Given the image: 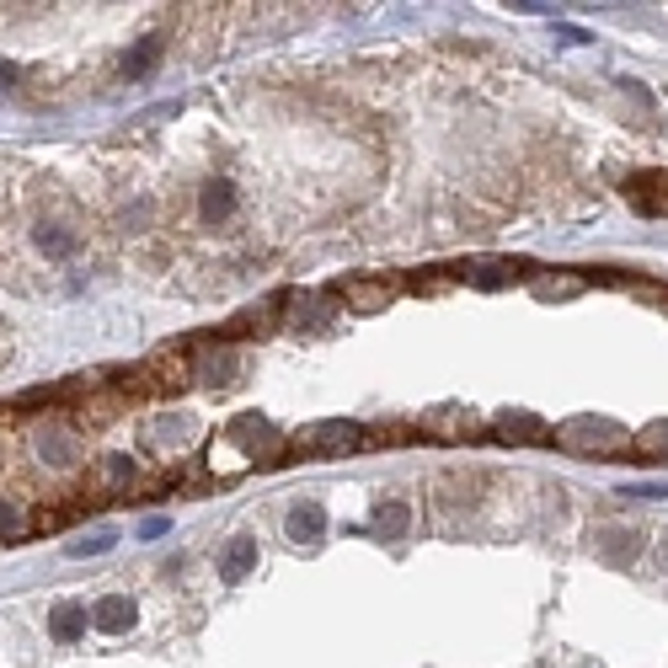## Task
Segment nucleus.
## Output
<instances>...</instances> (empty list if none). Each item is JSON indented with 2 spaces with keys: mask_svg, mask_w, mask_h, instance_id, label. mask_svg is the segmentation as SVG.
Returning <instances> with one entry per match:
<instances>
[{
  "mask_svg": "<svg viewBox=\"0 0 668 668\" xmlns=\"http://www.w3.org/2000/svg\"><path fill=\"white\" fill-rule=\"evenodd\" d=\"M38 246H43V257H75V236L65 225H38Z\"/></svg>",
  "mask_w": 668,
  "mask_h": 668,
  "instance_id": "nucleus-16",
  "label": "nucleus"
},
{
  "mask_svg": "<svg viewBox=\"0 0 668 668\" xmlns=\"http://www.w3.org/2000/svg\"><path fill=\"white\" fill-rule=\"evenodd\" d=\"M97 481H102L107 492H118L123 481H134V460L129 455H102L97 460Z\"/></svg>",
  "mask_w": 668,
  "mask_h": 668,
  "instance_id": "nucleus-15",
  "label": "nucleus"
},
{
  "mask_svg": "<svg viewBox=\"0 0 668 668\" xmlns=\"http://www.w3.org/2000/svg\"><path fill=\"white\" fill-rule=\"evenodd\" d=\"M150 380H155V396H182L193 385V364H188V353H155L150 359Z\"/></svg>",
  "mask_w": 668,
  "mask_h": 668,
  "instance_id": "nucleus-6",
  "label": "nucleus"
},
{
  "mask_svg": "<svg viewBox=\"0 0 668 668\" xmlns=\"http://www.w3.org/2000/svg\"><path fill=\"white\" fill-rule=\"evenodd\" d=\"M278 460H284V439H278L273 423H268V417H257V412L236 417L225 439H214V449H209L214 481L241 476V471H252V465H278Z\"/></svg>",
  "mask_w": 668,
  "mask_h": 668,
  "instance_id": "nucleus-1",
  "label": "nucleus"
},
{
  "mask_svg": "<svg viewBox=\"0 0 668 668\" xmlns=\"http://www.w3.org/2000/svg\"><path fill=\"white\" fill-rule=\"evenodd\" d=\"M0 535H6V540L22 535V524H17V514H11V508H0Z\"/></svg>",
  "mask_w": 668,
  "mask_h": 668,
  "instance_id": "nucleus-25",
  "label": "nucleus"
},
{
  "mask_svg": "<svg viewBox=\"0 0 668 668\" xmlns=\"http://www.w3.org/2000/svg\"><path fill=\"white\" fill-rule=\"evenodd\" d=\"M49 631H54V642H75V636L86 631V615L75 610V604H59L54 620H49Z\"/></svg>",
  "mask_w": 668,
  "mask_h": 668,
  "instance_id": "nucleus-18",
  "label": "nucleus"
},
{
  "mask_svg": "<svg viewBox=\"0 0 668 668\" xmlns=\"http://www.w3.org/2000/svg\"><path fill=\"white\" fill-rule=\"evenodd\" d=\"M423 433L428 439H444V444H471L476 433H481V417L471 412V407H433V412H423Z\"/></svg>",
  "mask_w": 668,
  "mask_h": 668,
  "instance_id": "nucleus-3",
  "label": "nucleus"
},
{
  "mask_svg": "<svg viewBox=\"0 0 668 668\" xmlns=\"http://www.w3.org/2000/svg\"><path fill=\"white\" fill-rule=\"evenodd\" d=\"M252 567H257V540H252V535H236V540L225 546V556H220V572L236 583V578H246Z\"/></svg>",
  "mask_w": 668,
  "mask_h": 668,
  "instance_id": "nucleus-11",
  "label": "nucleus"
},
{
  "mask_svg": "<svg viewBox=\"0 0 668 668\" xmlns=\"http://www.w3.org/2000/svg\"><path fill=\"white\" fill-rule=\"evenodd\" d=\"M326 535V514L316 503H294L289 508V540L294 546H316V540Z\"/></svg>",
  "mask_w": 668,
  "mask_h": 668,
  "instance_id": "nucleus-10",
  "label": "nucleus"
},
{
  "mask_svg": "<svg viewBox=\"0 0 668 668\" xmlns=\"http://www.w3.org/2000/svg\"><path fill=\"white\" fill-rule=\"evenodd\" d=\"M497 433L514 439V444H556L551 428L540 423V417H530V412H497Z\"/></svg>",
  "mask_w": 668,
  "mask_h": 668,
  "instance_id": "nucleus-9",
  "label": "nucleus"
},
{
  "mask_svg": "<svg viewBox=\"0 0 668 668\" xmlns=\"http://www.w3.org/2000/svg\"><path fill=\"white\" fill-rule=\"evenodd\" d=\"M364 444V428L359 423H316L300 433V449L305 455H348V449Z\"/></svg>",
  "mask_w": 668,
  "mask_h": 668,
  "instance_id": "nucleus-4",
  "label": "nucleus"
},
{
  "mask_svg": "<svg viewBox=\"0 0 668 668\" xmlns=\"http://www.w3.org/2000/svg\"><path fill=\"white\" fill-rule=\"evenodd\" d=\"M230 209H236V188H230V182H209L204 188V220H230Z\"/></svg>",
  "mask_w": 668,
  "mask_h": 668,
  "instance_id": "nucleus-14",
  "label": "nucleus"
},
{
  "mask_svg": "<svg viewBox=\"0 0 668 668\" xmlns=\"http://www.w3.org/2000/svg\"><path fill=\"white\" fill-rule=\"evenodd\" d=\"M562 449H572V455H626L631 439H626V428H615L610 417H567L562 428L551 433Z\"/></svg>",
  "mask_w": 668,
  "mask_h": 668,
  "instance_id": "nucleus-2",
  "label": "nucleus"
},
{
  "mask_svg": "<svg viewBox=\"0 0 668 668\" xmlns=\"http://www.w3.org/2000/svg\"><path fill=\"white\" fill-rule=\"evenodd\" d=\"M17 86V65H0V91H11Z\"/></svg>",
  "mask_w": 668,
  "mask_h": 668,
  "instance_id": "nucleus-26",
  "label": "nucleus"
},
{
  "mask_svg": "<svg viewBox=\"0 0 668 668\" xmlns=\"http://www.w3.org/2000/svg\"><path fill=\"white\" fill-rule=\"evenodd\" d=\"M658 556H663V567H668V540H663V546H658Z\"/></svg>",
  "mask_w": 668,
  "mask_h": 668,
  "instance_id": "nucleus-27",
  "label": "nucleus"
},
{
  "mask_svg": "<svg viewBox=\"0 0 668 668\" xmlns=\"http://www.w3.org/2000/svg\"><path fill=\"white\" fill-rule=\"evenodd\" d=\"M524 273H530V262H508V257L476 262V268H460V278H471L476 289H508V284H519Z\"/></svg>",
  "mask_w": 668,
  "mask_h": 668,
  "instance_id": "nucleus-7",
  "label": "nucleus"
},
{
  "mask_svg": "<svg viewBox=\"0 0 668 668\" xmlns=\"http://www.w3.org/2000/svg\"><path fill=\"white\" fill-rule=\"evenodd\" d=\"M642 455L647 460H668V423H652L642 433Z\"/></svg>",
  "mask_w": 668,
  "mask_h": 668,
  "instance_id": "nucleus-22",
  "label": "nucleus"
},
{
  "mask_svg": "<svg viewBox=\"0 0 668 668\" xmlns=\"http://www.w3.org/2000/svg\"><path fill=\"white\" fill-rule=\"evenodd\" d=\"M91 620H97V631L118 636V631H129V626H134V604L123 599V594H113V599H102V604H97V615H91Z\"/></svg>",
  "mask_w": 668,
  "mask_h": 668,
  "instance_id": "nucleus-12",
  "label": "nucleus"
},
{
  "mask_svg": "<svg viewBox=\"0 0 668 668\" xmlns=\"http://www.w3.org/2000/svg\"><path fill=\"white\" fill-rule=\"evenodd\" d=\"M107 546H113V535H81V540H70V556H102Z\"/></svg>",
  "mask_w": 668,
  "mask_h": 668,
  "instance_id": "nucleus-23",
  "label": "nucleus"
},
{
  "mask_svg": "<svg viewBox=\"0 0 668 668\" xmlns=\"http://www.w3.org/2000/svg\"><path fill=\"white\" fill-rule=\"evenodd\" d=\"M268 326H273V305H262V310H252V316H236L225 332L230 337H246V332H268Z\"/></svg>",
  "mask_w": 668,
  "mask_h": 668,
  "instance_id": "nucleus-20",
  "label": "nucleus"
},
{
  "mask_svg": "<svg viewBox=\"0 0 668 668\" xmlns=\"http://www.w3.org/2000/svg\"><path fill=\"white\" fill-rule=\"evenodd\" d=\"M594 546H599V556H604V562L626 567V562H636V556H642V546H647V540L636 535V530H620V524H610V530H599V540H594Z\"/></svg>",
  "mask_w": 668,
  "mask_h": 668,
  "instance_id": "nucleus-8",
  "label": "nucleus"
},
{
  "mask_svg": "<svg viewBox=\"0 0 668 668\" xmlns=\"http://www.w3.org/2000/svg\"><path fill=\"white\" fill-rule=\"evenodd\" d=\"M583 278H535V300H572Z\"/></svg>",
  "mask_w": 668,
  "mask_h": 668,
  "instance_id": "nucleus-19",
  "label": "nucleus"
},
{
  "mask_svg": "<svg viewBox=\"0 0 668 668\" xmlns=\"http://www.w3.org/2000/svg\"><path fill=\"white\" fill-rule=\"evenodd\" d=\"M337 300H348V310H364V316H375L396 300V284H385V278H348V284L332 289Z\"/></svg>",
  "mask_w": 668,
  "mask_h": 668,
  "instance_id": "nucleus-5",
  "label": "nucleus"
},
{
  "mask_svg": "<svg viewBox=\"0 0 668 668\" xmlns=\"http://www.w3.org/2000/svg\"><path fill=\"white\" fill-rule=\"evenodd\" d=\"M198 380H209V385H230V380H236V353H209V359L204 364H198Z\"/></svg>",
  "mask_w": 668,
  "mask_h": 668,
  "instance_id": "nucleus-17",
  "label": "nucleus"
},
{
  "mask_svg": "<svg viewBox=\"0 0 668 668\" xmlns=\"http://www.w3.org/2000/svg\"><path fill=\"white\" fill-rule=\"evenodd\" d=\"M166 530H172V519H161V514H150L145 524H139V535H145V540H161Z\"/></svg>",
  "mask_w": 668,
  "mask_h": 668,
  "instance_id": "nucleus-24",
  "label": "nucleus"
},
{
  "mask_svg": "<svg viewBox=\"0 0 668 668\" xmlns=\"http://www.w3.org/2000/svg\"><path fill=\"white\" fill-rule=\"evenodd\" d=\"M407 503H396V497H391V503H385L380 508V535H407Z\"/></svg>",
  "mask_w": 668,
  "mask_h": 668,
  "instance_id": "nucleus-21",
  "label": "nucleus"
},
{
  "mask_svg": "<svg viewBox=\"0 0 668 668\" xmlns=\"http://www.w3.org/2000/svg\"><path fill=\"white\" fill-rule=\"evenodd\" d=\"M155 59H161V38L134 43V54L123 59V81H139V75H150V70H155Z\"/></svg>",
  "mask_w": 668,
  "mask_h": 668,
  "instance_id": "nucleus-13",
  "label": "nucleus"
}]
</instances>
